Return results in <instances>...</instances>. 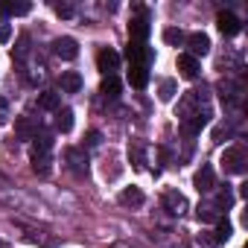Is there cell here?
<instances>
[{"instance_id":"obj_1","label":"cell","mask_w":248,"mask_h":248,"mask_svg":"<svg viewBox=\"0 0 248 248\" xmlns=\"http://www.w3.org/2000/svg\"><path fill=\"white\" fill-rule=\"evenodd\" d=\"M219 164H222L225 172H231V175H242L248 161H245V152H242L239 146H233V149H225V152H222V161H219Z\"/></svg>"},{"instance_id":"obj_2","label":"cell","mask_w":248,"mask_h":248,"mask_svg":"<svg viewBox=\"0 0 248 248\" xmlns=\"http://www.w3.org/2000/svg\"><path fill=\"white\" fill-rule=\"evenodd\" d=\"M96 67H99L102 76H114V73L120 70V53L111 50V47H102V50L96 53Z\"/></svg>"},{"instance_id":"obj_3","label":"cell","mask_w":248,"mask_h":248,"mask_svg":"<svg viewBox=\"0 0 248 248\" xmlns=\"http://www.w3.org/2000/svg\"><path fill=\"white\" fill-rule=\"evenodd\" d=\"M53 53H56L59 59H64V62H73V59L79 56V44H76V38L62 35V38L53 41Z\"/></svg>"},{"instance_id":"obj_4","label":"cell","mask_w":248,"mask_h":248,"mask_svg":"<svg viewBox=\"0 0 248 248\" xmlns=\"http://www.w3.org/2000/svg\"><path fill=\"white\" fill-rule=\"evenodd\" d=\"M129 38H132V41H140V44L149 38V15H146V12H140L138 18L129 21Z\"/></svg>"},{"instance_id":"obj_5","label":"cell","mask_w":248,"mask_h":248,"mask_svg":"<svg viewBox=\"0 0 248 248\" xmlns=\"http://www.w3.org/2000/svg\"><path fill=\"white\" fill-rule=\"evenodd\" d=\"M193 187H196L199 193H210V190L216 187V175H213V167H210V164H202V170L193 175Z\"/></svg>"},{"instance_id":"obj_6","label":"cell","mask_w":248,"mask_h":248,"mask_svg":"<svg viewBox=\"0 0 248 248\" xmlns=\"http://www.w3.org/2000/svg\"><path fill=\"white\" fill-rule=\"evenodd\" d=\"M126 56H129L132 64H146V67H149V62H152V50H149L146 44H140V41H129Z\"/></svg>"},{"instance_id":"obj_7","label":"cell","mask_w":248,"mask_h":248,"mask_svg":"<svg viewBox=\"0 0 248 248\" xmlns=\"http://www.w3.org/2000/svg\"><path fill=\"white\" fill-rule=\"evenodd\" d=\"M216 27H219L222 35H236V32L242 30L239 18H236L233 12H219V15H216Z\"/></svg>"},{"instance_id":"obj_8","label":"cell","mask_w":248,"mask_h":248,"mask_svg":"<svg viewBox=\"0 0 248 248\" xmlns=\"http://www.w3.org/2000/svg\"><path fill=\"white\" fill-rule=\"evenodd\" d=\"M187 44H190V56H193V59L210 53V38H207L204 32H193V35L187 38Z\"/></svg>"},{"instance_id":"obj_9","label":"cell","mask_w":248,"mask_h":248,"mask_svg":"<svg viewBox=\"0 0 248 248\" xmlns=\"http://www.w3.org/2000/svg\"><path fill=\"white\" fill-rule=\"evenodd\" d=\"M15 132H18L21 140H35V135H38L35 123H32L30 117H15Z\"/></svg>"},{"instance_id":"obj_10","label":"cell","mask_w":248,"mask_h":248,"mask_svg":"<svg viewBox=\"0 0 248 248\" xmlns=\"http://www.w3.org/2000/svg\"><path fill=\"white\" fill-rule=\"evenodd\" d=\"M146 82H149V67L146 64H132L129 67V85L132 88H146Z\"/></svg>"},{"instance_id":"obj_11","label":"cell","mask_w":248,"mask_h":248,"mask_svg":"<svg viewBox=\"0 0 248 248\" xmlns=\"http://www.w3.org/2000/svg\"><path fill=\"white\" fill-rule=\"evenodd\" d=\"M178 73H181L184 79H196V76H199V62H196L190 53L178 56Z\"/></svg>"},{"instance_id":"obj_12","label":"cell","mask_w":248,"mask_h":248,"mask_svg":"<svg viewBox=\"0 0 248 248\" xmlns=\"http://www.w3.org/2000/svg\"><path fill=\"white\" fill-rule=\"evenodd\" d=\"M59 85H62L64 93H79V91H82V76H79L76 70H67V73H62Z\"/></svg>"},{"instance_id":"obj_13","label":"cell","mask_w":248,"mask_h":248,"mask_svg":"<svg viewBox=\"0 0 248 248\" xmlns=\"http://www.w3.org/2000/svg\"><path fill=\"white\" fill-rule=\"evenodd\" d=\"M164 204H167V210L175 213V216H181V213L187 210V199H184L181 193H175V190H170V193L164 196Z\"/></svg>"},{"instance_id":"obj_14","label":"cell","mask_w":248,"mask_h":248,"mask_svg":"<svg viewBox=\"0 0 248 248\" xmlns=\"http://www.w3.org/2000/svg\"><path fill=\"white\" fill-rule=\"evenodd\" d=\"M120 88H123V85H120L117 76H105L102 85H99V93H102L105 99H117V96H120Z\"/></svg>"},{"instance_id":"obj_15","label":"cell","mask_w":248,"mask_h":248,"mask_svg":"<svg viewBox=\"0 0 248 248\" xmlns=\"http://www.w3.org/2000/svg\"><path fill=\"white\" fill-rule=\"evenodd\" d=\"M120 204H126V207H140L143 204V193L138 187H126L120 193Z\"/></svg>"},{"instance_id":"obj_16","label":"cell","mask_w":248,"mask_h":248,"mask_svg":"<svg viewBox=\"0 0 248 248\" xmlns=\"http://www.w3.org/2000/svg\"><path fill=\"white\" fill-rule=\"evenodd\" d=\"M30 161H32V170H35V172H41V175L50 172V152H38V149H32Z\"/></svg>"},{"instance_id":"obj_17","label":"cell","mask_w":248,"mask_h":248,"mask_svg":"<svg viewBox=\"0 0 248 248\" xmlns=\"http://www.w3.org/2000/svg\"><path fill=\"white\" fill-rule=\"evenodd\" d=\"M56 129L64 132V135L73 129V111H70V108H59V111H56Z\"/></svg>"},{"instance_id":"obj_18","label":"cell","mask_w":248,"mask_h":248,"mask_svg":"<svg viewBox=\"0 0 248 248\" xmlns=\"http://www.w3.org/2000/svg\"><path fill=\"white\" fill-rule=\"evenodd\" d=\"M38 108H44V111H59V93H56V91H44V93L38 96Z\"/></svg>"},{"instance_id":"obj_19","label":"cell","mask_w":248,"mask_h":248,"mask_svg":"<svg viewBox=\"0 0 248 248\" xmlns=\"http://www.w3.org/2000/svg\"><path fill=\"white\" fill-rule=\"evenodd\" d=\"M233 236V225L228 219H216V242H228Z\"/></svg>"},{"instance_id":"obj_20","label":"cell","mask_w":248,"mask_h":248,"mask_svg":"<svg viewBox=\"0 0 248 248\" xmlns=\"http://www.w3.org/2000/svg\"><path fill=\"white\" fill-rule=\"evenodd\" d=\"M175 82L172 79H164L161 82V91H158V96H161V102H172V96H175Z\"/></svg>"},{"instance_id":"obj_21","label":"cell","mask_w":248,"mask_h":248,"mask_svg":"<svg viewBox=\"0 0 248 248\" xmlns=\"http://www.w3.org/2000/svg\"><path fill=\"white\" fill-rule=\"evenodd\" d=\"M196 216H199L202 222H216V219H219V213H216V204H199Z\"/></svg>"},{"instance_id":"obj_22","label":"cell","mask_w":248,"mask_h":248,"mask_svg":"<svg viewBox=\"0 0 248 248\" xmlns=\"http://www.w3.org/2000/svg\"><path fill=\"white\" fill-rule=\"evenodd\" d=\"M233 204V193L228 190V184H225V190H219V196H216V210L222 207V210H228Z\"/></svg>"},{"instance_id":"obj_23","label":"cell","mask_w":248,"mask_h":248,"mask_svg":"<svg viewBox=\"0 0 248 248\" xmlns=\"http://www.w3.org/2000/svg\"><path fill=\"white\" fill-rule=\"evenodd\" d=\"M67 158L73 161V170H76L79 175H82V172H88V161H82V155H79L76 149H70V152H67Z\"/></svg>"},{"instance_id":"obj_24","label":"cell","mask_w":248,"mask_h":248,"mask_svg":"<svg viewBox=\"0 0 248 248\" xmlns=\"http://www.w3.org/2000/svg\"><path fill=\"white\" fill-rule=\"evenodd\" d=\"M129 155L135 158V167L143 170V146H140V143H132V146H129Z\"/></svg>"},{"instance_id":"obj_25","label":"cell","mask_w":248,"mask_h":248,"mask_svg":"<svg viewBox=\"0 0 248 248\" xmlns=\"http://www.w3.org/2000/svg\"><path fill=\"white\" fill-rule=\"evenodd\" d=\"M30 9V3H6V15H27Z\"/></svg>"},{"instance_id":"obj_26","label":"cell","mask_w":248,"mask_h":248,"mask_svg":"<svg viewBox=\"0 0 248 248\" xmlns=\"http://www.w3.org/2000/svg\"><path fill=\"white\" fill-rule=\"evenodd\" d=\"M53 12H56L59 18H73V12H76V9H73L70 3H53Z\"/></svg>"},{"instance_id":"obj_27","label":"cell","mask_w":248,"mask_h":248,"mask_svg":"<svg viewBox=\"0 0 248 248\" xmlns=\"http://www.w3.org/2000/svg\"><path fill=\"white\" fill-rule=\"evenodd\" d=\"M164 41L167 44H181L184 41V32L181 30H164Z\"/></svg>"},{"instance_id":"obj_28","label":"cell","mask_w":248,"mask_h":248,"mask_svg":"<svg viewBox=\"0 0 248 248\" xmlns=\"http://www.w3.org/2000/svg\"><path fill=\"white\" fill-rule=\"evenodd\" d=\"M27 50H30V38H27V35H21V38H18V50H15V59H24V56H27Z\"/></svg>"},{"instance_id":"obj_29","label":"cell","mask_w":248,"mask_h":248,"mask_svg":"<svg viewBox=\"0 0 248 248\" xmlns=\"http://www.w3.org/2000/svg\"><path fill=\"white\" fill-rule=\"evenodd\" d=\"M99 143H102V135H99V132H96V129H93V132H88V135H85V146H91V149H93V146H99Z\"/></svg>"},{"instance_id":"obj_30","label":"cell","mask_w":248,"mask_h":248,"mask_svg":"<svg viewBox=\"0 0 248 248\" xmlns=\"http://www.w3.org/2000/svg\"><path fill=\"white\" fill-rule=\"evenodd\" d=\"M9 38H12V27L6 21H0V44H6Z\"/></svg>"},{"instance_id":"obj_31","label":"cell","mask_w":248,"mask_h":248,"mask_svg":"<svg viewBox=\"0 0 248 248\" xmlns=\"http://www.w3.org/2000/svg\"><path fill=\"white\" fill-rule=\"evenodd\" d=\"M231 135V129H225V126H219V129H213V143H225V138Z\"/></svg>"},{"instance_id":"obj_32","label":"cell","mask_w":248,"mask_h":248,"mask_svg":"<svg viewBox=\"0 0 248 248\" xmlns=\"http://www.w3.org/2000/svg\"><path fill=\"white\" fill-rule=\"evenodd\" d=\"M199 242H202L204 248H216V245H219V242H216V239H210V236H199Z\"/></svg>"}]
</instances>
